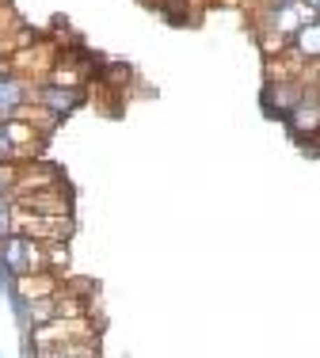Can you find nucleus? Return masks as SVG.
Instances as JSON below:
<instances>
[{
  "mask_svg": "<svg viewBox=\"0 0 320 358\" xmlns=\"http://www.w3.org/2000/svg\"><path fill=\"white\" fill-rule=\"evenodd\" d=\"M15 236V202L12 199H0V241Z\"/></svg>",
  "mask_w": 320,
  "mask_h": 358,
  "instance_id": "obj_11",
  "label": "nucleus"
},
{
  "mask_svg": "<svg viewBox=\"0 0 320 358\" xmlns=\"http://www.w3.org/2000/svg\"><path fill=\"white\" fill-rule=\"evenodd\" d=\"M309 4H313V12H317V15H320V0H309Z\"/></svg>",
  "mask_w": 320,
  "mask_h": 358,
  "instance_id": "obj_12",
  "label": "nucleus"
},
{
  "mask_svg": "<svg viewBox=\"0 0 320 358\" xmlns=\"http://www.w3.org/2000/svg\"><path fill=\"white\" fill-rule=\"evenodd\" d=\"M61 179H65V176H61V168L50 164L46 157L27 160V164H20V183H15V199H23V194H31V191H46V187H57Z\"/></svg>",
  "mask_w": 320,
  "mask_h": 358,
  "instance_id": "obj_4",
  "label": "nucleus"
},
{
  "mask_svg": "<svg viewBox=\"0 0 320 358\" xmlns=\"http://www.w3.org/2000/svg\"><path fill=\"white\" fill-rule=\"evenodd\" d=\"M15 206L27 210V214H38V217H69L73 214V187L57 183V187H46V191H31L23 199H15Z\"/></svg>",
  "mask_w": 320,
  "mask_h": 358,
  "instance_id": "obj_2",
  "label": "nucleus"
},
{
  "mask_svg": "<svg viewBox=\"0 0 320 358\" xmlns=\"http://www.w3.org/2000/svg\"><path fill=\"white\" fill-rule=\"evenodd\" d=\"M12 118H23V122H31V126H35V130L42 134V138H50V134L57 130V122H61V118H57L50 107H42V103H31V99H27V103H23L20 110H15Z\"/></svg>",
  "mask_w": 320,
  "mask_h": 358,
  "instance_id": "obj_8",
  "label": "nucleus"
},
{
  "mask_svg": "<svg viewBox=\"0 0 320 358\" xmlns=\"http://www.w3.org/2000/svg\"><path fill=\"white\" fill-rule=\"evenodd\" d=\"M69 267H73L69 244H46V271H54V275H69Z\"/></svg>",
  "mask_w": 320,
  "mask_h": 358,
  "instance_id": "obj_9",
  "label": "nucleus"
},
{
  "mask_svg": "<svg viewBox=\"0 0 320 358\" xmlns=\"http://www.w3.org/2000/svg\"><path fill=\"white\" fill-rule=\"evenodd\" d=\"M84 96H88V92H80V88H57V84H31V103L50 107L57 118L73 115V110H77V107L84 103Z\"/></svg>",
  "mask_w": 320,
  "mask_h": 358,
  "instance_id": "obj_5",
  "label": "nucleus"
},
{
  "mask_svg": "<svg viewBox=\"0 0 320 358\" xmlns=\"http://www.w3.org/2000/svg\"><path fill=\"white\" fill-rule=\"evenodd\" d=\"M286 130L298 141H320V96H305V103L286 118Z\"/></svg>",
  "mask_w": 320,
  "mask_h": 358,
  "instance_id": "obj_7",
  "label": "nucleus"
},
{
  "mask_svg": "<svg viewBox=\"0 0 320 358\" xmlns=\"http://www.w3.org/2000/svg\"><path fill=\"white\" fill-rule=\"evenodd\" d=\"M23 339H31L35 351H50V347H65V343H92V339H99V317H57L27 331Z\"/></svg>",
  "mask_w": 320,
  "mask_h": 358,
  "instance_id": "obj_1",
  "label": "nucleus"
},
{
  "mask_svg": "<svg viewBox=\"0 0 320 358\" xmlns=\"http://www.w3.org/2000/svg\"><path fill=\"white\" fill-rule=\"evenodd\" d=\"M61 278L65 275H54V271H38V275H23L15 278V289L8 294V301H42V297H54L61 289Z\"/></svg>",
  "mask_w": 320,
  "mask_h": 358,
  "instance_id": "obj_6",
  "label": "nucleus"
},
{
  "mask_svg": "<svg viewBox=\"0 0 320 358\" xmlns=\"http://www.w3.org/2000/svg\"><path fill=\"white\" fill-rule=\"evenodd\" d=\"M15 183H20V164H0V199L15 202Z\"/></svg>",
  "mask_w": 320,
  "mask_h": 358,
  "instance_id": "obj_10",
  "label": "nucleus"
},
{
  "mask_svg": "<svg viewBox=\"0 0 320 358\" xmlns=\"http://www.w3.org/2000/svg\"><path fill=\"white\" fill-rule=\"evenodd\" d=\"M305 96H309V92H305V84H301V80H267L259 99H263L267 115H275L279 122H286L293 110L305 103Z\"/></svg>",
  "mask_w": 320,
  "mask_h": 358,
  "instance_id": "obj_3",
  "label": "nucleus"
}]
</instances>
